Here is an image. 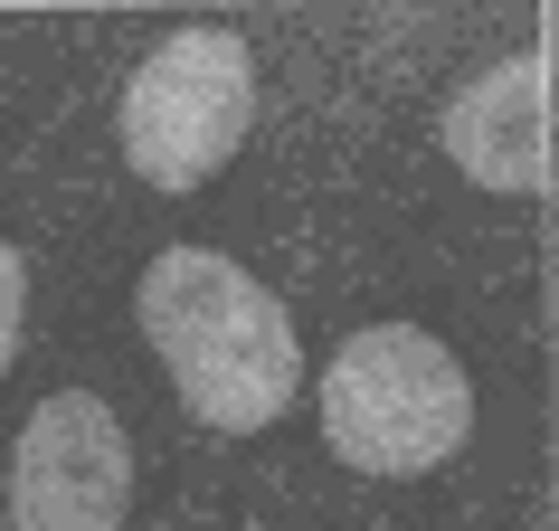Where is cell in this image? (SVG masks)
<instances>
[{
    "instance_id": "obj_1",
    "label": "cell",
    "mask_w": 559,
    "mask_h": 531,
    "mask_svg": "<svg viewBox=\"0 0 559 531\" xmlns=\"http://www.w3.org/2000/svg\"><path fill=\"white\" fill-rule=\"evenodd\" d=\"M143 342L162 352L180 409L200 427H228V437H257L295 409L304 389V342H295V314L275 285H257L237 257L218 247H162L143 266Z\"/></svg>"
},
{
    "instance_id": "obj_2",
    "label": "cell",
    "mask_w": 559,
    "mask_h": 531,
    "mask_svg": "<svg viewBox=\"0 0 559 531\" xmlns=\"http://www.w3.org/2000/svg\"><path fill=\"white\" fill-rule=\"evenodd\" d=\"M474 427V389L437 332L370 323L352 332L323 370V437L360 474H427L445 465Z\"/></svg>"
},
{
    "instance_id": "obj_3",
    "label": "cell",
    "mask_w": 559,
    "mask_h": 531,
    "mask_svg": "<svg viewBox=\"0 0 559 531\" xmlns=\"http://www.w3.org/2000/svg\"><path fill=\"white\" fill-rule=\"evenodd\" d=\"M247 115H257V48L228 30H180L133 67L115 133L152 190H200L247 143Z\"/></svg>"
},
{
    "instance_id": "obj_4",
    "label": "cell",
    "mask_w": 559,
    "mask_h": 531,
    "mask_svg": "<svg viewBox=\"0 0 559 531\" xmlns=\"http://www.w3.org/2000/svg\"><path fill=\"white\" fill-rule=\"evenodd\" d=\"M133 512V437L86 389L38 399L10 446V531H123Z\"/></svg>"
},
{
    "instance_id": "obj_5",
    "label": "cell",
    "mask_w": 559,
    "mask_h": 531,
    "mask_svg": "<svg viewBox=\"0 0 559 531\" xmlns=\"http://www.w3.org/2000/svg\"><path fill=\"white\" fill-rule=\"evenodd\" d=\"M445 152L484 190H512V200L550 190V58L512 48L484 76H465L455 105H445Z\"/></svg>"
},
{
    "instance_id": "obj_6",
    "label": "cell",
    "mask_w": 559,
    "mask_h": 531,
    "mask_svg": "<svg viewBox=\"0 0 559 531\" xmlns=\"http://www.w3.org/2000/svg\"><path fill=\"white\" fill-rule=\"evenodd\" d=\"M20 323H29V266H20V247L0 237V370H10V352H20Z\"/></svg>"
}]
</instances>
